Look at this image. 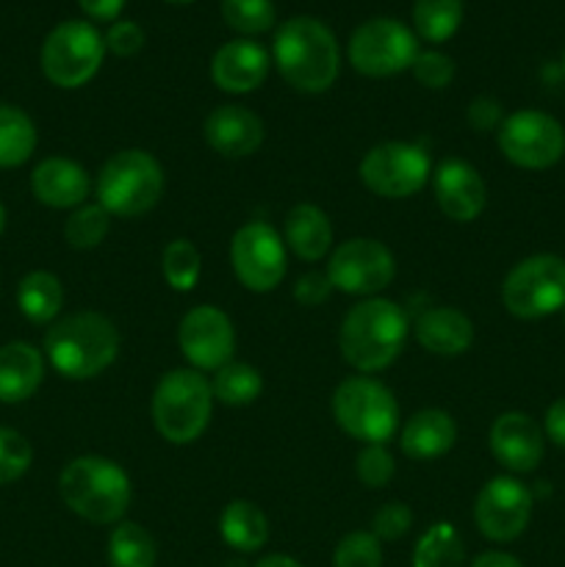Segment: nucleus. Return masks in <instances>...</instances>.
Wrapping results in <instances>:
<instances>
[{"instance_id":"3","label":"nucleus","mask_w":565,"mask_h":567,"mask_svg":"<svg viewBox=\"0 0 565 567\" xmlns=\"http://www.w3.org/2000/svg\"><path fill=\"white\" fill-rule=\"evenodd\" d=\"M44 354L66 380H94L111 369L120 354V332L109 316L97 310H78L50 324Z\"/></svg>"},{"instance_id":"6","label":"nucleus","mask_w":565,"mask_h":567,"mask_svg":"<svg viewBox=\"0 0 565 567\" xmlns=\"http://www.w3.org/2000/svg\"><path fill=\"white\" fill-rule=\"evenodd\" d=\"M166 188L164 169L147 150H120L97 172V203L120 219H138L161 203Z\"/></svg>"},{"instance_id":"42","label":"nucleus","mask_w":565,"mask_h":567,"mask_svg":"<svg viewBox=\"0 0 565 567\" xmlns=\"http://www.w3.org/2000/svg\"><path fill=\"white\" fill-rule=\"evenodd\" d=\"M465 120L474 127L476 133H491L499 131V125L504 122V109L496 97L491 94H480L469 103V111H465Z\"/></svg>"},{"instance_id":"8","label":"nucleus","mask_w":565,"mask_h":567,"mask_svg":"<svg viewBox=\"0 0 565 567\" xmlns=\"http://www.w3.org/2000/svg\"><path fill=\"white\" fill-rule=\"evenodd\" d=\"M502 305L524 321L546 319L565 308V258L537 252L518 260L502 282Z\"/></svg>"},{"instance_id":"18","label":"nucleus","mask_w":565,"mask_h":567,"mask_svg":"<svg viewBox=\"0 0 565 567\" xmlns=\"http://www.w3.org/2000/svg\"><path fill=\"white\" fill-rule=\"evenodd\" d=\"M432 194L446 219L469 225L487 205V186L480 172L463 158H446L432 169Z\"/></svg>"},{"instance_id":"22","label":"nucleus","mask_w":565,"mask_h":567,"mask_svg":"<svg viewBox=\"0 0 565 567\" xmlns=\"http://www.w3.org/2000/svg\"><path fill=\"white\" fill-rule=\"evenodd\" d=\"M415 341L438 358H460L474 347V324L458 308H430L415 319Z\"/></svg>"},{"instance_id":"43","label":"nucleus","mask_w":565,"mask_h":567,"mask_svg":"<svg viewBox=\"0 0 565 567\" xmlns=\"http://www.w3.org/2000/svg\"><path fill=\"white\" fill-rule=\"evenodd\" d=\"M332 293V282L327 277V271H308L297 280L294 286V299H297L302 308H319L321 302H327Z\"/></svg>"},{"instance_id":"31","label":"nucleus","mask_w":565,"mask_h":567,"mask_svg":"<svg viewBox=\"0 0 565 567\" xmlns=\"http://www.w3.org/2000/svg\"><path fill=\"white\" fill-rule=\"evenodd\" d=\"M463 22V0H415L413 28L424 42L441 44L458 33Z\"/></svg>"},{"instance_id":"13","label":"nucleus","mask_w":565,"mask_h":567,"mask_svg":"<svg viewBox=\"0 0 565 567\" xmlns=\"http://www.w3.org/2000/svg\"><path fill=\"white\" fill-rule=\"evenodd\" d=\"M286 241L269 221H247L230 238V266L236 280L253 293H269L288 269Z\"/></svg>"},{"instance_id":"27","label":"nucleus","mask_w":565,"mask_h":567,"mask_svg":"<svg viewBox=\"0 0 565 567\" xmlns=\"http://www.w3.org/2000/svg\"><path fill=\"white\" fill-rule=\"evenodd\" d=\"M17 308L31 324H53L64 308V286L53 271H28L17 286Z\"/></svg>"},{"instance_id":"51","label":"nucleus","mask_w":565,"mask_h":567,"mask_svg":"<svg viewBox=\"0 0 565 567\" xmlns=\"http://www.w3.org/2000/svg\"><path fill=\"white\" fill-rule=\"evenodd\" d=\"M563 324H565V308H563Z\"/></svg>"},{"instance_id":"40","label":"nucleus","mask_w":565,"mask_h":567,"mask_svg":"<svg viewBox=\"0 0 565 567\" xmlns=\"http://www.w3.org/2000/svg\"><path fill=\"white\" fill-rule=\"evenodd\" d=\"M410 526H413V509L408 507L404 502H388L382 504L380 509L374 513V518H371V535L377 537V540H402L404 535L410 532Z\"/></svg>"},{"instance_id":"39","label":"nucleus","mask_w":565,"mask_h":567,"mask_svg":"<svg viewBox=\"0 0 565 567\" xmlns=\"http://www.w3.org/2000/svg\"><path fill=\"white\" fill-rule=\"evenodd\" d=\"M410 72L424 89L441 92L454 81V61L441 50H419Z\"/></svg>"},{"instance_id":"35","label":"nucleus","mask_w":565,"mask_h":567,"mask_svg":"<svg viewBox=\"0 0 565 567\" xmlns=\"http://www.w3.org/2000/svg\"><path fill=\"white\" fill-rule=\"evenodd\" d=\"M222 20L244 39L275 28L277 11L271 0H222Z\"/></svg>"},{"instance_id":"14","label":"nucleus","mask_w":565,"mask_h":567,"mask_svg":"<svg viewBox=\"0 0 565 567\" xmlns=\"http://www.w3.org/2000/svg\"><path fill=\"white\" fill-rule=\"evenodd\" d=\"M327 277L332 291L369 299L391 286L397 277V258L377 238H349L330 252Z\"/></svg>"},{"instance_id":"1","label":"nucleus","mask_w":565,"mask_h":567,"mask_svg":"<svg viewBox=\"0 0 565 567\" xmlns=\"http://www.w3.org/2000/svg\"><path fill=\"white\" fill-rule=\"evenodd\" d=\"M410 336V321L402 305L386 297L360 299L347 310L338 330L341 358L360 374L386 371L402 354Z\"/></svg>"},{"instance_id":"2","label":"nucleus","mask_w":565,"mask_h":567,"mask_svg":"<svg viewBox=\"0 0 565 567\" xmlns=\"http://www.w3.org/2000/svg\"><path fill=\"white\" fill-rule=\"evenodd\" d=\"M271 59L291 89L321 94L341 72V48L330 28L316 17H291L275 31Z\"/></svg>"},{"instance_id":"12","label":"nucleus","mask_w":565,"mask_h":567,"mask_svg":"<svg viewBox=\"0 0 565 567\" xmlns=\"http://www.w3.org/2000/svg\"><path fill=\"white\" fill-rule=\"evenodd\" d=\"M349 64L366 78H391L410 70L419 55L415 33L391 17H374L349 37Z\"/></svg>"},{"instance_id":"25","label":"nucleus","mask_w":565,"mask_h":567,"mask_svg":"<svg viewBox=\"0 0 565 567\" xmlns=\"http://www.w3.org/2000/svg\"><path fill=\"white\" fill-rule=\"evenodd\" d=\"M282 241L299 260L316 264V260L327 258V252L332 249L330 216L314 203L294 205L282 219Z\"/></svg>"},{"instance_id":"30","label":"nucleus","mask_w":565,"mask_h":567,"mask_svg":"<svg viewBox=\"0 0 565 567\" xmlns=\"http://www.w3.org/2000/svg\"><path fill=\"white\" fill-rule=\"evenodd\" d=\"M210 391H214L216 402L227 404V408H247L264 391V377H260L255 365L230 360L219 371H214Z\"/></svg>"},{"instance_id":"37","label":"nucleus","mask_w":565,"mask_h":567,"mask_svg":"<svg viewBox=\"0 0 565 567\" xmlns=\"http://www.w3.org/2000/svg\"><path fill=\"white\" fill-rule=\"evenodd\" d=\"M355 474H358L360 485L371 487V491L391 485V480L397 476V463L386 443H371V446L360 449L358 460H355Z\"/></svg>"},{"instance_id":"46","label":"nucleus","mask_w":565,"mask_h":567,"mask_svg":"<svg viewBox=\"0 0 565 567\" xmlns=\"http://www.w3.org/2000/svg\"><path fill=\"white\" fill-rule=\"evenodd\" d=\"M471 567H524L521 559H515L513 554H504V551H485L471 563Z\"/></svg>"},{"instance_id":"15","label":"nucleus","mask_w":565,"mask_h":567,"mask_svg":"<svg viewBox=\"0 0 565 567\" xmlns=\"http://www.w3.org/2000/svg\"><path fill=\"white\" fill-rule=\"evenodd\" d=\"M535 507V493L518 476H493L474 502V524L491 543H513L526 532Z\"/></svg>"},{"instance_id":"44","label":"nucleus","mask_w":565,"mask_h":567,"mask_svg":"<svg viewBox=\"0 0 565 567\" xmlns=\"http://www.w3.org/2000/svg\"><path fill=\"white\" fill-rule=\"evenodd\" d=\"M543 432H546V437L554 446L565 449V396L548 404L546 419H543Z\"/></svg>"},{"instance_id":"50","label":"nucleus","mask_w":565,"mask_h":567,"mask_svg":"<svg viewBox=\"0 0 565 567\" xmlns=\"http://www.w3.org/2000/svg\"><path fill=\"white\" fill-rule=\"evenodd\" d=\"M563 75H565V50H563Z\"/></svg>"},{"instance_id":"36","label":"nucleus","mask_w":565,"mask_h":567,"mask_svg":"<svg viewBox=\"0 0 565 567\" xmlns=\"http://www.w3.org/2000/svg\"><path fill=\"white\" fill-rule=\"evenodd\" d=\"M33 463V449L25 435L0 426V487L22 480Z\"/></svg>"},{"instance_id":"21","label":"nucleus","mask_w":565,"mask_h":567,"mask_svg":"<svg viewBox=\"0 0 565 567\" xmlns=\"http://www.w3.org/2000/svg\"><path fill=\"white\" fill-rule=\"evenodd\" d=\"M31 192L42 205L55 210H75L86 203L92 192L89 172L78 161L50 155L39 161L31 172Z\"/></svg>"},{"instance_id":"28","label":"nucleus","mask_w":565,"mask_h":567,"mask_svg":"<svg viewBox=\"0 0 565 567\" xmlns=\"http://www.w3.org/2000/svg\"><path fill=\"white\" fill-rule=\"evenodd\" d=\"M37 125L17 105L0 103V169L22 166L37 150Z\"/></svg>"},{"instance_id":"24","label":"nucleus","mask_w":565,"mask_h":567,"mask_svg":"<svg viewBox=\"0 0 565 567\" xmlns=\"http://www.w3.org/2000/svg\"><path fill=\"white\" fill-rule=\"evenodd\" d=\"M44 380V358L37 347L25 341H11L0 347V402H28Z\"/></svg>"},{"instance_id":"11","label":"nucleus","mask_w":565,"mask_h":567,"mask_svg":"<svg viewBox=\"0 0 565 567\" xmlns=\"http://www.w3.org/2000/svg\"><path fill=\"white\" fill-rule=\"evenodd\" d=\"M358 175L382 199H408L427 186L432 161L424 147L410 142H382L360 158Z\"/></svg>"},{"instance_id":"9","label":"nucleus","mask_w":565,"mask_h":567,"mask_svg":"<svg viewBox=\"0 0 565 567\" xmlns=\"http://www.w3.org/2000/svg\"><path fill=\"white\" fill-rule=\"evenodd\" d=\"M105 39L92 22L66 20L48 33L42 44V72L53 86L81 89L100 72Z\"/></svg>"},{"instance_id":"17","label":"nucleus","mask_w":565,"mask_h":567,"mask_svg":"<svg viewBox=\"0 0 565 567\" xmlns=\"http://www.w3.org/2000/svg\"><path fill=\"white\" fill-rule=\"evenodd\" d=\"M487 446L493 460L510 471V476L532 474L546 454V432L530 413L510 410L491 424Z\"/></svg>"},{"instance_id":"47","label":"nucleus","mask_w":565,"mask_h":567,"mask_svg":"<svg viewBox=\"0 0 565 567\" xmlns=\"http://www.w3.org/2000/svg\"><path fill=\"white\" fill-rule=\"evenodd\" d=\"M255 567H302L294 557H286V554H269V557L260 559Z\"/></svg>"},{"instance_id":"26","label":"nucleus","mask_w":565,"mask_h":567,"mask_svg":"<svg viewBox=\"0 0 565 567\" xmlns=\"http://www.w3.org/2000/svg\"><path fill=\"white\" fill-rule=\"evenodd\" d=\"M219 535L233 551L255 554L269 540V518L264 509L247 498H236L219 515Z\"/></svg>"},{"instance_id":"48","label":"nucleus","mask_w":565,"mask_h":567,"mask_svg":"<svg viewBox=\"0 0 565 567\" xmlns=\"http://www.w3.org/2000/svg\"><path fill=\"white\" fill-rule=\"evenodd\" d=\"M3 227H6V208L3 203H0V233H3Z\"/></svg>"},{"instance_id":"20","label":"nucleus","mask_w":565,"mask_h":567,"mask_svg":"<svg viewBox=\"0 0 565 567\" xmlns=\"http://www.w3.org/2000/svg\"><path fill=\"white\" fill-rule=\"evenodd\" d=\"M205 142L222 158H249L266 138L264 120L244 105H219L205 116Z\"/></svg>"},{"instance_id":"45","label":"nucleus","mask_w":565,"mask_h":567,"mask_svg":"<svg viewBox=\"0 0 565 567\" xmlns=\"http://www.w3.org/2000/svg\"><path fill=\"white\" fill-rule=\"evenodd\" d=\"M78 6L83 9V14H89L92 20L114 22L116 17L125 9V0H78Z\"/></svg>"},{"instance_id":"38","label":"nucleus","mask_w":565,"mask_h":567,"mask_svg":"<svg viewBox=\"0 0 565 567\" xmlns=\"http://www.w3.org/2000/svg\"><path fill=\"white\" fill-rule=\"evenodd\" d=\"M332 567H382V546L371 532H349L332 554Z\"/></svg>"},{"instance_id":"32","label":"nucleus","mask_w":565,"mask_h":567,"mask_svg":"<svg viewBox=\"0 0 565 567\" xmlns=\"http://www.w3.org/2000/svg\"><path fill=\"white\" fill-rule=\"evenodd\" d=\"M463 540L449 520L432 524L415 543L413 567H463Z\"/></svg>"},{"instance_id":"7","label":"nucleus","mask_w":565,"mask_h":567,"mask_svg":"<svg viewBox=\"0 0 565 567\" xmlns=\"http://www.w3.org/2000/svg\"><path fill=\"white\" fill-rule=\"evenodd\" d=\"M332 419L363 446L388 443L399 430V404L391 388L374 377H347L332 393Z\"/></svg>"},{"instance_id":"49","label":"nucleus","mask_w":565,"mask_h":567,"mask_svg":"<svg viewBox=\"0 0 565 567\" xmlns=\"http://www.w3.org/2000/svg\"><path fill=\"white\" fill-rule=\"evenodd\" d=\"M166 3H177V6H186V3H194V0H166Z\"/></svg>"},{"instance_id":"34","label":"nucleus","mask_w":565,"mask_h":567,"mask_svg":"<svg viewBox=\"0 0 565 567\" xmlns=\"http://www.w3.org/2000/svg\"><path fill=\"white\" fill-rule=\"evenodd\" d=\"M111 230V214L100 203H83L64 221V238L72 249L86 252L100 247Z\"/></svg>"},{"instance_id":"4","label":"nucleus","mask_w":565,"mask_h":567,"mask_svg":"<svg viewBox=\"0 0 565 567\" xmlns=\"http://www.w3.org/2000/svg\"><path fill=\"white\" fill-rule=\"evenodd\" d=\"M59 496L89 524H120L131 507V476L114 460L83 454L70 460L59 474Z\"/></svg>"},{"instance_id":"29","label":"nucleus","mask_w":565,"mask_h":567,"mask_svg":"<svg viewBox=\"0 0 565 567\" xmlns=\"http://www.w3.org/2000/svg\"><path fill=\"white\" fill-rule=\"evenodd\" d=\"M109 567H155V540L136 520H120L109 535Z\"/></svg>"},{"instance_id":"41","label":"nucleus","mask_w":565,"mask_h":567,"mask_svg":"<svg viewBox=\"0 0 565 567\" xmlns=\"http://www.w3.org/2000/svg\"><path fill=\"white\" fill-rule=\"evenodd\" d=\"M105 50H111L120 59H131L138 50L144 48L147 37H144V28L133 20H114L111 28L105 31Z\"/></svg>"},{"instance_id":"19","label":"nucleus","mask_w":565,"mask_h":567,"mask_svg":"<svg viewBox=\"0 0 565 567\" xmlns=\"http://www.w3.org/2000/svg\"><path fill=\"white\" fill-rule=\"evenodd\" d=\"M269 53L255 39H230L210 59V81L227 94H249L269 75Z\"/></svg>"},{"instance_id":"10","label":"nucleus","mask_w":565,"mask_h":567,"mask_svg":"<svg viewBox=\"0 0 565 567\" xmlns=\"http://www.w3.org/2000/svg\"><path fill=\"white\" fill-rule=\"evenodd\" d=\"M496 144L504 158L518 169H552L565 155V127L546 111L521 109L504 116L496 131Z\"/></svg>"},{"instance_id":"33","label":"nucleus","mask_w":565,"mask_h":567,"mask_svg":"<svg viewBox=\"0 0 565 567\" xmlns=\"http://www.w3.org/2000/svg\"><path fill=\"white\" fill-rule=\"evenodd\" d=\"M161 271H164V280L172 291H194V286L199 282V271H203L199 249L188 238H175L161 252Z\"/></svg>"},{"instance_id":"23","label":"nucleus","mask_w":565,"mask_h":567,"mask_svg":"<svg viewBox=\"0 0 565 567\" xmlns=\"http://www.w3.org/2000/svg\"><path fill=\"white\" fill-rule=\"evenodd\" d=\"M454 443H458V424L446 410L438 408H427L410 415L408 424L402 426V435H399L404 457L419 460V463L443 457V454L452 452Z\"/></svg>"},{"instance_id":"16","label":"nucleus","mask_w":565,"mask_h":567,"mask_svg":"<svg viewBox=\"0 0 565 567\" xmlns=\"http://www.w3.org/2000/svg\"><path fill=\"white\" fill-rule=\"evenodd\" d=\"M177 347L188 369L219 371L236 352V327L230 316L216 305H197L181 319Z\"/></svg>"},{"instance_id":"5","label":"nucleus","mask_w":565,"mask_h":567,"mask_svg":"<svg viewBox=\"0 0 565 567\" xmlns=\"http://www.w3.org/2000/svg\"><path fill=\"white\" fill-rule=\"evenodd\" d=\"M210 380L197 369H172L158 380L150 402L158 435L172 446H188L199 441L214 413Z\"/></svg>"}]
</instances>
